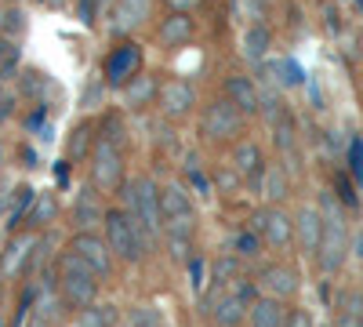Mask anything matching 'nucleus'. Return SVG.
<instances>
[{"label":"nucleus","instance_id":"31","mask_svg":"<svg viewBox=\"0 0 363 327\" xmlns=\"http://www.w3.org/2000/svg\"><path fill=\"white\" fill-rule=\"evenodd\" d=\"M0 33H4V40H18L26 33V11L18 4H8L0 11Z\"/></svg>","mask_w":363,"mask_h":327},{"label":"nucleus","instance_id":"1","mask_svg":"<svg viewBox=\"0 0 363 327\" xmlns=\"http://www.w3.org/2000/svg\"><path fill=\"white\" fill-rule=\"evenodd\" d=\"M320 215H323V244L316 255V265L323 277H338L345 258L352 255V233L345 222V204L338 200L335 189H323L320 193Z\"/></svg>","mask_w":363,"mask_h":327},{"label":"nucleus","instance_id":"48","mask_svg":"<svg viewBox=\"0 0 363 327\" xmlns=\"http://www.w3.org/2000/svg\"><path fill=\"white\" fill-rule=\"evenodd\" d=\"M0 327H8V320H4V316H0Z\"/></svg>","mask_w":363,"mask_h":327},{"label":"nucleus","instance_id":"6","mask_svg":"<svg viewBox=\"0 0 363 327\" xmlns=\"http://www.w3.org/2000/svg\"><path fill=\"white\" fill-rule=\"evenodd\" d=\"M87 182L95 186L99 193H116L120 186L128 182V164H124V145H116L109 138L95 142V153H91V171Z\"/></svg>","mask_w":363,"mask_h":327},{"label":"nucleus","instance_id":"13","mask_svg":"<svg viewBox=\"0 0 363 327\" xmlns=\"http://www.w3.org/2000/svg\"><path fill=\"white\" fill-rule=\"evenodd\" d=\"M258 291L269 294V299H294L298 294V273L291 270V265L284 262H272V265H262V273H258Z\"/></svg>","mask_w":363,"mask_h":327},{"label":"nucleus","instance_id":"26","mask_svg":"<svg viewBox=\"0 0 363 327\" xmlns=\"http://www.w3.org/2000/svg\"><path fill=\"white\" fill-rule=\"evenodd\" d=\"M33 204H37V189H29V186H18V189H15L11 211H8V229H11V233H15L18 226L29 222V211H33Z\"/></svg>","mask_w":363,"mask_h":327},{"label":"nucleus","instance_id":"46","mask_svg":"<svg viewBox=\"0 0 363 327\" xmlns=\"http://www.w3.org/2000/svg\"><path fill=\"white\" fill-rule=\"evenodd\" d=\"M272 4H277V0H265V8H272Z\"/></svg>","mask_w":363,"mask_h":327},{"label":"nucleus","instance_id":"11","mask_svg":"<svg viewBox=\"0 0 363 327\" xmlns=\"http://www.w3.org/2000/svg\"><path fill=\"white\" fill-rule=\"evenodd\" d=\"M294 244L301 248L306 258L320 255V244H323V215H320V207H313V204L298 207V215H294Z\"/></svg>","mask_w":363,"mask_h":327},{"label":"nucleus","instance_id":"42","mask_svg":"<svg viewBox=\"0 0 363 327\" xmlns=\"http://www.w3.org/2000/svg\"><path fill=\"white\" fill-rule=\"evenodd\" d=\"M352 255H356L359 270H363V229H356V233H352Z\"/></svg>","mask_w":363,"mask_h":327},{"label":"nucleus","instance_id":"20","mask_svg":"<svg viewBox=\"0 0 363 327\" xmlns=\"http://www.w3.org/2000/svg\"><path fill=\"white\" fill-rule=\"evenodd\" d=\"M272 48V33H269V26L265 22H247L244 29V37H240V51H244L247 62H265V55Z\"/></svg>","mask_w":363,"mask_h":327},{"label":"nucleus","instance_id":"37","mask_svg":"<svg viewBox=\"0 0 363 327\" xmlns=\"http://www.w3.org/2000/svg\"><path fill=\"white\" fill-rule=\"evenodd\" d=\"M167 248L174 262H189V236H167Z\"/></svg>","mask_w":363,"mask_h":327},{"label":"nucleus","instance_id":"3","mask_svg":"<svg viewBox=\"0 0 363 327\" xmlns=\"http://www.w3.org/2000/svg\"><path fill=\"white\" fill-rule=\"evenodd\" d=\"M116 193H120V207L131 211L142 222V229L149 233V240L157 244L160 233H164V211H160V186H157V178L153 174H135Z\"/></svg>","mask_w":363,"mask_h":327},{"label":"nucleus","instance_id":"29","mask_svg":"<svg viewBox=\"0 0 363 327\" xmlns=\"http://www.w3.org/2000/svg\"><path fill=\"white\" fill-rule=\"evenodd\" d=\"M116 323V306H109V302H95V306H87V309H80V316H77V327H113Z\"/></svg>","mask_w":363,"mask_h":327},{"label":"nucleus","instance_id":"14","mask_svg":"<svg viewBox=\"0 0 363 327\" xmlns=\"http://www.w3.org/2000/svg\"><path fill=\"white\" fill-rule=\"evenodd\" d=\"M225 99L244 116H258L262 113V92H258L255 77H247V73H229L225 77Z\"/></svg>","mask_w":363,"mask_h":327},{"label":"nucleus","instance_id":"21","mask_svg":"<svg viewBox=\"0 0 363 327\" xmlns=\"http://www.w3.org/2000/svg\"><path fill=\"white\" fill-rule=\"evenodd\" d=\"M160 211H164V222L167 218H189L193 215V196L182 182H167L160 186Z\"/></svg>","mask_w":363,"mask_h":327},{"label":"nucleus","instance_id":"35","mask_svg":"<svg viewBox=\"0 0 363 327\" xmlns=\"http://www.w3.org/2000/svg\"><path fill=\"white\" fill-rule=\"evenodd\" d=\"M236 273H240V258L229 255V258H222V262L215 265V273H211V284H229V277H236Z\"/></svg>","mask_w":363,"mask_h":327},{"label":"nucleus","instance_id":"32","mask_svg":"<svg viewBox=\"0 0 363 327\" xmlns=\"http://www.w3.org/2000/svg\"><path fill=\"white\" fill-rule=\"evenodd\" d=\"M99 138H109V142H116V145H124V142H128L124 116H120V113H106L102 124H99Z\"/></svg>","mask_w":363,"mask_h":327},{"label":"nucleus","instance_id":"23","mask_svg":"<svg viewBox=\"0 0 363 327\" xmlns=\"http://www.w3.org/2000/svg\"><path fill=\"white\" fill-rule=\"evenodd\" d=\"M247 316H251V306L240 299L236 291H229L225 299H218V309L211 313V323H215V327H240Z\"/></svg>","mask_w":363,"mask_h":327},{"label":"nucleus","instance_id":"24","mask_svg":"<svg viewBox=\"0 0 363 327\" xmlns=\"http://www.w3.org/2000/svg\"><path fill=\"white\" fill-rule=\"evenodd\" d=\"M287 306L280 299H269V294H262L251 306V327H287Z\"/></svg>","mask_w":363,"mask_h":327},{"label":"nucleus","instance_id":"45","mask_svg":"<svg viewBox=\"0 0 363 327\" xmlns=\"http://www.w3.org/2000/svg\"><path fill=\"white\" fill-rule=\"evenodd\" d=\"M0 167H4V145H0Z\"/></svg>","mask_w":363,"mask_h":327},{"label":"nucleus","instance_id":"4","mask_svg":"<svg viewBox=\"0 0 363 327\" xmlns=\"http://www.w3.org/2000/svg\"><path fill=\"white\" fill-rule=\"evenodd\" d=\"M58 299H62L66 309H87L95 306L99 299V273L91 270V265L84 258H77L73 251H66L62 258H58Z\"/></svg>","mask_w":363,"mask_h":327},{"label":"nucleus","instance_id":"43","mask_svg":"<svg viewBox=\"0 0 363 327\" xmlns=\"http://www.w3.org/2000/svg\"><path fill=\"white\" fill-rule=\"evenodd\" d=\"M91 4H95V11H99V18H102V15H109V11L116 8V0H91Z\"/></svg>","mask_w":363,"mask_h":327},{"label":"nucleus","instance_id":"18","mask_svg":"<svg viewBox=\"0 0 363 327\" xmlns=\"http://www.w3.org/2000/svg\"><path fill=\"white\" fill-rule=\"evenodd\" d=\"M153 15V0H116L113 8V33H131V29L145 26Z\"/></svg>","mask_w":363,"mask_h":327},{"label":"nucleus","instance_id":"49","mask_svg":"<svg viewBox=\"0 0 363 327\" xmlns=\"http://www.w3.org/2000/svg\"><path fill=\"white\" fill-rule=\"evenodd\" d=\"M330 327H335V323H330Z\"/></svg>","mask_w":363,"mask_h":327},{"label":"nucleus","instance_id":"10","mask_svg":"<svg viewBox=\"0 0 363 327\" xmlns=\"http://www.w3.org/2000/svg\"><path fill=\"white\" fill-rule=\"evenodd\" d=\"M160 113L167 116V121H189V116L196 113V87L189 80L182 77H171L160 84V99H157Z\"/></svg>","mask_w":363,"mask_h":327},{"label":"nucleus","instance_id":"28","mask_svg":"<svg viewBox=\"0 0 363 327\" xmlns=\"http://www.w3.org/2000/svg\"><path fill=\"white\" fill-rule=\"evenodd\" d=\"M58 218V196L55 193H37V204H33V211H29V222L26 226H51Z\"/></svg>","mask_w":363,"mask_h":327},{"label":"nucleus","instance_id":"38","mask_svg":"<svg viewBox=\"0 0 363 327\" xmlns=\"http://www.w3.org/2000/svg\"><path fill=\"white\" fill-rule=\"evenodd\" d=\"M11 113H15V95L0 87V124H8V121H11Z\"/></svg>","mask_w":363,"mask_h":327},{"label":"nucleus","instance_id":"40","mask_svg":"<svg viewBox=\"0 0 363 327\" xmlns=\"http://www.w3.org/2000/svg\"><path fill=\"white\" fill-rule=\"evenodd\" d=\"M352 174L363 182V142H352Z\"/></svg>","mask_w":363,"mask_h":327},{"label":"nucleus","instance_id":"39","mask_svg":"<svg viewBox=\"0 0 363 327\" xmlns=\"http://www.w3.org/2000/svg\"><path fill=\"white\" fill-rule=\"evenodd\" d=\"M287 327H313V316H309L306 309H291V316H287Z\"/></svg>","mask_w":363,"mask_h":327},{"label":"nucleus","instance_id":"5","mask_svg":"<svg viewBox=\"0 0 363 327\" xmlns=\"http://www.w3.org/2000/svg\"><path fill=\"white\" fill-rule=\"evenodd\" d=\"M196 131H200V138L207 145H236L240 138H244V131H247V116L222 95V99H211L200 109Z\"/></svg>","mask_w":363,"mask_h":327},{"label":"nucleus","instance_id":"41","mask_svg":"<svg viewBox=\"0 0 363 327\" xmlns=\"http://www.w3.org/2000/svg\"><path fill=\"white\" fill-rule=\"evenodd\" d=\"M164 4H167L171 11H186V15H193V8H200V0H164Z\"/></svg>","mask_w":363,"mask_h":327},{"label":"nucleus","instance_id":"34","mask_svg":"<svg viewBox=\"0 0 363 327\" xmlns=\"http://www.w3.org/2000/svg\"><path fill=\"white\" fill-rule=\"evenodd\" d=\"M106 80L102 77H91L87 80V92H84V109H95V106H102V99H106Z\"/></svg>","mask_w":363,"mask_h":327},{"label":"nucleus","instance_id":"44","mask_svg":"<svg viewBox=\"0 0 363 327\" xmlns=\"http://www.w3.org/2000/svg\"><path fill=\"white\" fill-rule=\"evenodd\" d=\"M0 302H4V277H0Z\"/></svg>","mask_w":363,"mask_h":327},{"label":"nucleus","instance_id":"36","mask_svg":"<svg viewBox=\"0 0 363 327\" xmlns=\"http://www.w3.org/2000/svg\"><path fill=\"white\" fill-rule=\"evenodd\" d=\"M128 327H160V316L149 309V306H135L128 313Z\"/></svg>","mask_w":363,"mask_h":327},{"label":"nucleus","instance_id":"9","mask_svg":"<svg viewBox=\"0 0 363 327\" xmlns=\"http://www.w3.org/2000/svg\"><path fill=\"white\" fill-rule=\"evenodd\" d=\"M66 251H73L77 258H84L91 270L99 273V280H109L113 277L116 255H113V248L106 240V233H73V240H69Z\"/></svg>","mask_w":363,"mask_h":327},{"label":"nucleus","instance_id":"22","mask_svg":"<svg viewBox=\"0 0 363 327\" xmlns=\"http://www.w3.org/2000/svg\"><path fill=\"white\" fill-rule=\"evenodd\" d=\"M291 171L284 167V164H265V171H262V178H258V186H262V196L269 200V204H284V196L291 193Z\"/></svg>","mask_w":363,"mask_h":327},{"label":"nucleus","instance_id":"19","mask_svg":"<svg viewBox=\"0 0 363 327\" xmlns=\"http://www.w3.org/2000/svg\"><path fill=\"white\" fill-rule=\"evenodd\" d=\"M95 131H99V128L91 124V121L73 124V131H69V138H66V160H73V164L91 160V153H95V142H99Z\"/></svg>","mask_w":363,"mask_h":327},{"label":"nucleus","instance_id":"30","mask_svg":"<svg viewBox=\"0 0 363 327\" xmlns=\"http://www.w3.org/2000/svg\"><path fill=\"white\" fill-rule=\"evenodd\" d=\"M262 248H265V240L258 236V229H240V233L233 236V255H236L240 262H244V258H258Z\"/></svg>","mask_w":363,"mask_h":327},{"label":"nucleus","instance_id":"2","mask_svg":"<svg viewBox=\"0 0 363 327\" xmlns=\"http://www.w3.org/2000/svg\"><path fill=\"white\" fill-rule=\"evenodd\" d=\"M102 233H106L116 262H128V265H138L149 251L157 248L153 240H149V233L142 229V222L131 211H124V207H109L106 222H102Z\"/></svg>","mask_w":363,"mask_h":327},{"label":"nucleus","instance_id":"16","mask_svg":"<svg viewBox=\"0 0 363 327\" xmlns=\"http://www.w3.org/2000/svg\"><path fill=\"white\" fill-rule=\"evenodd\" d=\"M193 33H196V22H193V15H186V11H167V15L160 18V26H157L160 44L171 48V51L182 48V44H189Z\"/></svg>","mask_w":363,"mask_h":327},{"label":"nucleus","instance_id":"15","mask_svg":"<svg viewBox=\"0 0 363 327\" xmlns=\"http://www.w3.org/2000/svg\"><path fill=\"white\" fill-rule=\"evenodd\" d=\"M229 160H233V174L236 178H251V182H258L262 171H265L262 145L255 138H240L236 145H229Z\"/></svg>","mask_w":363,"mask_h":327},{"label":"nucleus","instance_id":"27","mask_svg":"<svg viewBox=\"0 0 363 327\" xmlns=\"http://www.w3.org/2000/svg\"><path fill=\"white\" fill-rule=\"evenodd\" d=\"M33 248H37V240H15L11 248H8V255L0 258V273L4 277H11V273H22L26 270V258H33Z\"/></svg>","mask_w":363,"mask_h":327},{"label":"nucleus","instance_id":"12","mask_svg":"<svg viewBox=\"0 0 363 327\" xmlns=\"http://www.w3.org/2000/svg\"><path fill=\"white\" fill-rule=\"evenodd\" d=\"M106 211H109V207H102L99 189L87 182V186L73 196V229H77V233H95V229L106 222Z\"/></svg>","mask_w":363,"mask_h":327},{"label":"nucleus","instance_id":"17","mask_svg":"<svg viewBox=\"0 0 363 327\" xmlns=\"http://www.w3.org/2000/svg\"><path fill=\"white\" fill-rule=\"evenodd\" d=\"M157 99H160V80L145 70L124 87V109L128 113H142L149 106H157Z\"/></svg>","mask_w":363,"mask_h":327},{"label":"nucleus","instance_id":"47","mask_svg":"<svg viewBox=\"0 0 363 327\" xmlns=\"http://www.w3.org/2000/svg\"><path fill=\"white\" fill-rule=\"evenodd\" d=\"M4 44H8V40H4V33H0V48H4Z\"/></svg>","mask_w":363,"mask_h":327},{"label":"nucleus","instance_id":"8","mask_svg":"<svg viewBox=\"0 0 363 327\" xmlns=\"http://www.w3.org/2000/svg\"><path fill=\"white\" fill-rule=\"evenodd\" d=\"M251 229H258L265 248H272V251H287L294 244V218L284 211L280 204H265L262 211H255Z\"/></svg>","mask_w":363,"mask_h":327},{"label":"nucleus","instance_id":"33","mask_svg":"<svg viewBox=\"0 0 363 327\" xmlns=\"http://www.w3.org/2000/svg\"><path fill=\"white\" fill-rule=\"evenodd\" d=\"M44 73L40 70H22V77H18V87H22V99H40V92H44Z\"/></svg>","mask_w":363,"mask_h":327},{"label":"nucleus","instance_id":"25","mask_svg":"<svg viewBox=\"0 0 363 327\" xmlns=\"http://www.w3.org/2000/svg\"><path fill=\"white\" fill-rule=\"evenodd\" d=\"M335 327H363V291H345L338 299Z\"/></svg>","mask_w":363,"mask_h":327},{"label":"nucleus","instance_id":"7","mask_svg":"<svg viewBox=\"0 0 363 327\" xmlns=\"http://www.w3.org/2000/svg\"><path fill=\"white\" fill-rule=\"evenodd\" d=\"M142 44L138 40H120L113 51H109V58H106V66H102V77H106V84L109 87H116V92H124V87L142 73Z\"/></svg>","mask_w":363,"mask_h":327}]
</instances>
